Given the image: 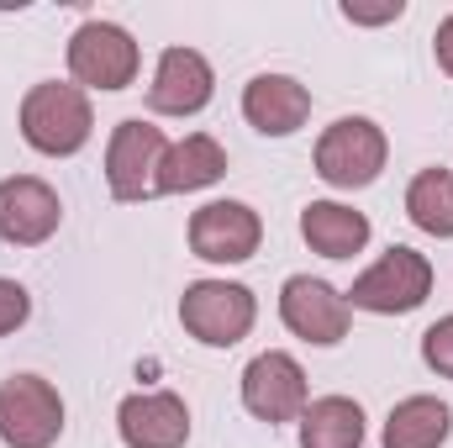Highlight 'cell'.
I'll return each mask as SVG.
<instances>
[{"label": "cell", "instance_id": "cell-1", "mask_svg": "<svg viewBox=\"0 0 453 448\" xmlns=\"http://www.w3.org/2000/svg\"><path fill=\"white\" fill-rule=\"evenodd\" d=\"M96 132V112H90V96L80 85H64V80H42L21 96V137L27 148L48 153V158H69L90 143Z\"/></svg>", "mask_w": 453, "mask_h": 448}, {"label": "cell", "instance_id": "cell-2", "mask_svg": "<svg viewBox=\"0 0 453 448\" xmlns=\"http://www.w3.org/2000/svg\"><path fill=\"white\" fill-rule=\"evenodd\" d=\"M427 296H433V259L417 253V248H406V243H395V248H385L380 264H369L353 280L348 306L353 312H374V317H406Z\"/></svg>", "mask_w": 453, "mask_h": 448}, {"label": "cell", "instance_id": "cell-3", "mask_svg": "<svg viewBox=\"0 0 453 448\" xmlns=\"http://www.w3.org/2000/svg\"><path fill=\"white\" fill-rule=\"evenodd\" d=\"M253 317H258V301L248 285L237 280H196L185 285V301H180V322L185 333L206 348H232L253 333Z\"/></svg>", "mask_w": 453, "mask_h": 448}, {"label": "cell", "instance_id": "cell-4", "mask_svg": "<svg viewBox=\"0 0 453 448\" xmlns=\"http://www.w3.org/2000/svg\"><path fill=\"white\" fill-rule=\"evenodd\" d=\"M385 153H390V143H385V132L369 116H338L317 137V174L333 190H364V185L380 180Z\"/></svg>", "mask_w": 453, "mask_h": 448}, {"label": "cell", "instance_id": "cell-5", "mask_svg": "<svg viewBox=\"0 0 453 448\" xmlns=\"http://www.w3.org/2000/svg\"><path fill=\"white\" fill-rule=\"evenodd\" d=\"M64 433V396L42 375H11L0 385V444L53 448Z\"/></svg>", "mask_w": 453, "mask_h": 448}, {"label": "cell", "instance_id": "cell-6", "mask_svg": "<svg viewBox=\"0 0 453 448\" xmlns=\"http://www.w3.org/2000/svg\"><path fill=\"white\" fill-rule=\"evenodd\" d=\"M137 42L127 27L116 21H85L74 37H69V74L80 90H127L137 80Z\"/></svg>", "mask_w": 453, "mask_h": 448}, {"label": "cell", "instance_id": "cell-7", "mask_svg": "<svg viewBox=\"0 0 453 448\" xmlns=\"http://www.w3.org/2000/svg\"><path fill=\"white\" fill-rule=\"evenodd\" d=\"M164 132L142 116L116 121L111 143H106V185L116 201H148L158 196V164H164Z\"/></svg>", "mask_w": 453, "mask_h": 448}, {"label": "cell", "instance_id": "cell-8", "mask_svg": "<svg viewBox=\"0 0 453 448\" xmlns=\"http://www.w3.org/2000/svg\"><path fill=\"white\" fill-rule=\"evenodd\" d=\"M242 406H248L258 422H269V428H280V422H301V412L311 406L306 369H301L290 353H280V348L258 353V359L242 369Z\"/></svg>", "mask_w": 453, "mask_h": 448}, {"label": "cell", "instance_id": "cell-9", "mask_svg": "<svg viewBox=\"0 0 453 448\" xmlns=\"http://www.w3.org/2000/svg\"><path fill=\"white\" fill-rule=\"evenodd\" d=\"M280 317L285 328L301 337V343H317V348H333L348 337V322H353V306L348 296L333 290L327 280H311V274H290L285 290H280Z\"/></svg>", "mask_w": 453, "mask_h": 448}, {"label": "cell", "instance_id": "cell-10", "mask_svg": "<svg viewBox=\"0 0 453 448\" xmlns=\"http://www.w3.org/2000/svg\"><path fill=\"white\" fill-rule=\"evenodd\" d=\"M264 243V222L248 201H206L190 217V253L206 264H248Z\"/></svg>", "mask_w": 453, "mask_h": 448}, {"label": "cell", "instance_id": "cell-11", "mask_svg": "<svg viewBox=\"0 0 453 448\" xmlns=\"http://www.w3.org/2000/svg\"><path fill=\"white\" fill-rule=\"evenodd\" d=\"M64 222V201L48 180L37 174H11L0 180V243L11 248H37Z\"/></svg>", "mask_w": 453, "mask_h": 448}, {"label": "cell", "instance_id": "cell-12", "mask_svg": "<svg viewBox=\"0 0 453 448\" xmlns=\"http://www.w3.org/2000/svg\"><path fill=\"white\" fill-rule=\"evenodd\" d=\"M211 96H217V74H211L206 53L164 48L158 69H153V85H148V106L158 116H196L211 106Z\"/></svg>", "mask_w": 453, "mask_h": 448}, {"label": "cell", "instance_id": "cell-13", "mask_svg": "<svg viewBox=\"0 0 453 448\" xmlns=\"http://www.w3.org/2000/svg\"><path fill=\"white\" fill-rule=\"evenodd\" d=\"M116 433L127 448H185L190 406L174 390H137L116 406Z\"/></svg>", "mask_w": 453, "mask_h": 448}, {"label": "cell", "instance_id": "cell-14", "mask_svg": "<svg viewBox=\"0 0 453 448\" xmlns=\"http://www.w3.org/2000/svg\"><path fill=\"white\" fill-rule=\"evenodd\" d=\"M242 116L264 137H290L311 116V90L290 74H253L242 90Z\"/></svg>", "mask_w": 453, "mask_h": 448}, {"label": "cell", "instance_id": "cell-15", "mask_svg": "<svg viewBox=\"0 0 453 448\" xmlns=\"http://www.w3.org/2000/svg\"><path fill=\"white\" fill-rule=\"evenodd\" d=\"M226 174V148L211 132H190L180 143L164 148V164H158V196H190V190H206Z\"/></svg>", "mask_w": 453, "mask_h": 448}, {"label": "cell", "instance_id": "cell-16", "mask_svg": "<svg viewBox=\"0 0 453 448\" xmlns=\"http://www.w3.org/2000/svg\"><path fill=\"white\" fill-rule=\"evenodd\" d=\"M301 237L322 259H353L369 243V217L353 212V206H342V201H311L301 212Z\"/></svg>", "mask_w": 453, "mask_h": 448}, {"label": "cell", "instance_id": "cell-17", "mask_svg": "<svg viewBox=\"0 0 453 448\" xmlns=\"http://www.w3.org/2000/svg\"><path fill=\"white\" fill-rule=\"evenodd\" d=\"M453 433V412L438 396H406L385 417V448H443Z\"/></svg>", "mask_w": 453, "mask_h": 448}, {"label": "cell", "instance_id": "cell-18", "mask_svg": "<svg viewBox=\"0 0 453 448\" xmlns=\"http://www.w3.org/2000/svg\"><path fill=\"white\" fill-rule=\"evenodd\" d=\"M301 448H364V412L348 396H317L301 412Z\"/></svg>", "mask_w": 453, "mask_h": 448}, {"label": "cell", "instance_id": "cell-19", "mask_svg": "<svg viewBox=\"0 0 453 448\" xmlns=\"http://www.w3.org/2000/svg\"><path fill=\"white\" fill-rule=\"evenodd\" d=\"M406 217L422 227L427 237H453V174L422 169L406 185Z\"/></svg>", "mask_w": 453, "mask_h": 448}, {"label": "cell", "instance_id": "cell-20", "mask_svg": "<svg viewBox=\"0 0 453 448\" xmlns=\"http://www.w3.org/2000/svg\"><path fill=\"white\" fill-rule=\"evenodd\" d=\"M422 359H427L433 375L453 380V317H438V322L422 333Z\"/></svg>", "mask_w": 453, "mask_h": 448}, {"label": "cell", "instance_id": "cell-21", "mask_svg": "<svg viewBox=\"0 0 453 448\" xmlns=\"http://www.w3.org/2000/svg\"><path fill=\"white\" fill-rule=\"evenodd\" d=\"M27 317H32V296H27V285H16V280L0 274V337L16 333Z\"/></svg>", "mask_w": 453, "mask_h": 448}, {"label": "cell", "instance_id": "cell-22", "mask_svg": "<svg viewBox=\"0 0 453 448\" xmlns=\"http://www.w3.org/2000/svg\"><path fill=\"white\" fill-rule=\"evenodd\" d=\"M401 11H406L401 0H390V5H380V11H364V5H353V0L342 5V16H348V21H364V27H374V21H395Z\"/></svg>", "mask_w": 453, "mask_h": 448}, {"label": "cell", "instance_id": "cell-23", "mask_svg": "<svg viewBox=\"0 0 453 448\" xmlns=\"http://www.w3.org/2000/svg\"><path fill=\"white\" fill-rule=\"evenodd\" d=\"M433 53H438V64H443V74H453V16H443V21H438Z\"/></svg>", "mask_w": 453, "mask_h": 448}]
</instances>
